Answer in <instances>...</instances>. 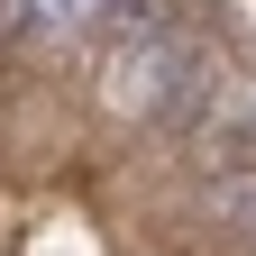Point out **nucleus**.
<instances>
[{
	"instance_id": "nucleus-4",
	"label": "nucleus",
	"mask_w": 256,
	"mask_h": 256,
	"mask_svg": "<svg viewBox=\"0 0 256 256\" xmlns=\"http://www.w3.org/2000/svg\"><path fill=\"white\" fill-rule=\"evenodd\" d=\"M220 174H256V119L220 128Z\"/></svg>"
},
{
	"instance_id": "nucleus-2",
	"label": "nucleus",
	"mask_w": 256,
	"mask_h": 256,
	"mask_svg": "<svg viewBox=\"0 0 256 256\" xmlns=\"http://www.w3.org/2000/svg\"><path fill=\"white\" fill-rule=\"evenodd\" d=\"M210 210L238 220V229L256 238V174H220V183H210Z\"/></svg>"
},
{
	"instance_id": "nucleus-1",
	"label": "nucleus",
	"mask_w": 256,
	"mask_h": 256,
	"mask_svg": "<svg viewBox=\"0 0 256 256\" xmlns=\"http://www.w3.org/2000/svg\"><path fill=\"white\" fill-rule=\"evenodd\" d=\"M101 92H110V110H138V119L192 128V119L210 110V64L192 55L174 28H138V37H119V46H110Z\"/></svg>"
},
{
	"instance_id": "nucleus-3",
	"label": "nucleus",
	"mask_w": 256,
	"mask_h": 256,
	"mask_svg": "<svg viewBox=\"0 0 256 256\" xmlns=\"http://www.w3.org/2000/svg\"><path fill=\"white\" fill-rule=\"evenodd\" d=\"M110 0H18V18H37V28H92Z\"/></svg>"
}]
</instances>
